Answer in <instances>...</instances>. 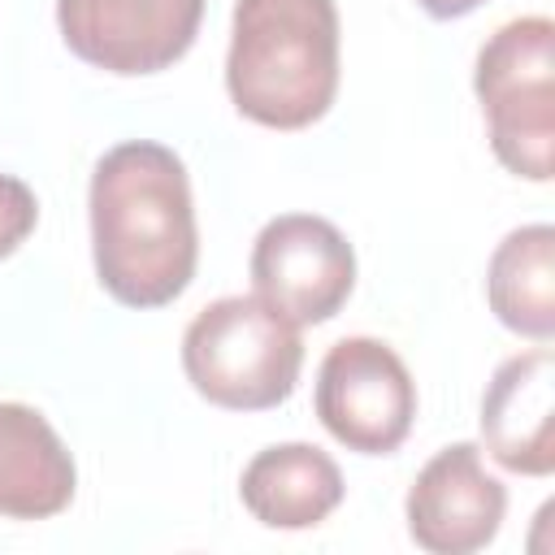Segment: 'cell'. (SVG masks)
Segmentation results:
<instances>
[{
    "instance_id": "52a82bcc",
    "label": "cell",
    "mask_w": 555,
    "mask_h": 555,
    "mask_svg": "<svg viewBox=\"0 0 555 555\" xmlns=\"http://www.w3.org/2000/svg\"><path fill=\"white\" fill-rule=\"evenodd\" d=\"M199 17L204 0H56L69 52L121 78L173 65L195 43Z\"/></svg>"
},
{
    "instance_id": "9c48e42d",
    "label": "cell",
    "mask_w": 555,
    "mask_h": 555,
    "mask_svg": "<svg viewBox=\"0 0 555 555\" xmlns=\"http://www.w3.org/2000/svg\"><path fill=\"white\" fill-rule=\"evenodd\" d=\"M486 451L525 477H546L555 468V356L533 347L494 369L481 399Z\"/></svg>"
},
{
    "instance_id": "6da1fadb",
    "label": "cell",
    "mask_w": 555,
    "mask_h": 555,
    "mask_svg": "<svg viewBox=\"0 0 555 555\" xmlns=\"http://www.w3.org/2000/svg\"><path fill=\"white\" fill-rule=\"evenodd\" d=\"M91 251L100 286L126 308H165L195 278L199 234L186 165L147 139L117 143L91 173Z\"/></svg>"
},
{
    "instance_id": "5bb4252c",
    "label": "cell",
    "mask_w": 555,
    "mask_h": 555,
    "mask_svg": "<svg viewBox=\"0 0 555 555\" xmlns=\"http://www.w3.org/2000/svg\"><path fill=\"white\" fill-rule=\"evenodd\" d=\"M429 17H464V13H473L481 0H416Z\"/></svg>"
},
{
    "instance_id": "4fadbf2b",
    "label": "cell",
    "mask_w": 555,
    "mask_h": 555,
    "mask_svg": "<svg viewBox=\"0 0 555 555\" xmlns=\"http://www.w3.org/2000/svg\"><path fill=\"white\" fill-rule=\"evenodd\" d=\"M35 221H39L35 191L22 178L0 173V260L26 243V234L35 230Z\"/></svg>"
},
{
    "instance_id": "7a4b0ae2",
    "label": "cell",
    "mask_w": 555,
    "mask_h": 555,
    "mask_svg": "<svg viewBox=\"0 0 555 555\" xmlns=\"http://www.w3.org/2000/svg\"><path fill=\"white\" fill-rule=\"evenodd\" d=\"M225 87L243 117L269 130H304L338 91L334 0H234Z\"/></svg>"
},
{
    "instance_id": "30bf717a",
    "label": "cell",
    "mask_w": 555,
    "mask_h": 555,
    "mask_svg": "<svg viewBox=\"0 0 555 555\" xmlns=\"http://www.w3.org/2000/svg\"><path fill=\"white\" fill-rule=\"evenodd\" d=\"M74 486V455L43 421V412L26 403H0V516H56L69 507Z\"/></svg>"
},
{
    "instance_id": "3957f363",
    "label": "cell",
    "mask_w": 555,
    "mask_h": 555,
    "mask_svg": "<svg viewBox=\"0 0 555 555\" xmlns=\"http://www.w3.org/2000/svg\"><path fill=\"white\" fill-rule=\"evenodd\" d=\"M182 369L208 403L264 412L291 399L304 369V338L260 295H225L186 325Z\"/></svg>"
},
{
    "instance_id": "5b68a950",
    "label": "cell",
    "mask_w": 555,
    "mask_h": 555,
    "mask_svg": "<svg viewBox=\"0 0 555 555\" xmlns=\"http://www.w3.org/2000/svg\"><path fill=\"white\" fill-rule=\"evenodd\" d=\"M321 425L360 455L395 451L416 416V382L382 338H343L317 373Z\"/></svg>"
},
{
    "instance_id": "8fae6325",
    "label": "cell",
    "mask_w": 555,
    "mask_h": 555,
    "mask_svg": "<svg viewBox=\"0 0 555 555\" xmlns=\"http://www.w3.org/2000/svg\"><path fill=\"white\" fill-rule=\"evenodd\" d=\"M238 494L269 529H312L343 503V473L312 442H278L251 455Z\"/></svg>"
},
{
    "instance_id": "277c9868",
    "label": "cell",
    "mask_w": 555,
    "mask_h": 555,
    "mask_svg": "<svg viewBox=\"0 0 555 555\" xmlns=\"http://www.w3.org/2000/svg\"><path fill=\"white\" fill-rule=\"evenodd\" d=\"M477 100L486 108L494 156L529 178H551L555 139V26L551 17H516L499 26L477 52L473 74Z\"/></svg>"
},
{
    "instance_id": "ba28073f",
    "label": "cell",
    "mask_w": 555,
    "mask_h": 555,
    "mask_svg": "<svg viewBox=\"0 0 555 555\" xmlns=\"http://www.w3.org/2000/svg\"><path fill=\"white\" fill-rule=\"evenodd\" d=\"M507 490L486 473L473 442L442 447L408 490V533L429 555H473L494 542Z\"/></svg>"
},
{
    "instance_id": "8992f818",
    "label": "cell",
    "mask_w": 555,
    "mask_h": 555,
    "mask_svg": "<svg viewBox=\"0 0 555 555\" xmlns=\"http://www.w3.org/2000/svg\"><path fill=\"white\" fill-rule=\"evenodd\" d=\"M256 295L295 325L330 321L356 286V251L343 230L312 212L273 217L251 247Z\"/></svg>"
},
{
    "instance_id": "7c38bea8",
    "label": "cell",
    "mask_w": 555,
    "mask_h": 555,
    "mask_svg": "<svg viewBox=\"0 0 555 555\" xmlns=\"http://www.w3.org/2000/svg\"><path fill=\"white\" fill-rule=\"evenodd\" d=\"M490 312L525 334L546 343L555 334V230L551 225H520L512 230L486 269Z\"/></svg>"
}]
</instances>
